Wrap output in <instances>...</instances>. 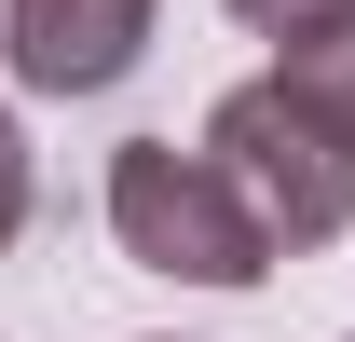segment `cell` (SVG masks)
Segmentation results:
<instances>
[{"mask_svg":"<svg viewBox=\"0 0 355 342\" xmlns=\"http://www.w3.org/2000/svg\"><path fill=\"white\" fill-rule=\"evenodd\" d=\"M273 83H287V96H301V110H314V124H328V137H342V151H355V0H342V14H314V28H287V42H273Z\"/></svg>","mask_w":355,"mask_h":342,"instance_id":"277c9868","label":"cell"},{"mask_svg":"<svg viewBox=\"0 0 355 342\" xmlns=\"http://www.w3.org/2000/svg\"><path fill=\"white\" fill-rule=\"evenodd\" d=\"M314 14H342V0H232V28H260V42H287V28H314Z\"/></svg>","mask_w":355,"mask_h":342,"instance_id":"8992f818","label":"cell"},{"mask_svg":"<svg viewBox=\"0 0 355 342\" xmlns=\"http://www.w3.org/2000/svg\"><path fill=\"white\" fill-rule=\"evenodd\" d=\"M164 0H0V69L28 96H110L150 55Z\"/></svg>","mask_w":355,"mask_h":342,"instance_id":"3957f363","label":"cell"},{"mask_svg":"<svg viewBox=\"0 0 355 342\" xmlns=\"http://www.w3.org/2000/svg\"><path fill=\"white\" fill-rule=\"evenodd\" d=\"M205 151H219V178L232 192H246V206H260V233H273V260H301V247H328V233H342L355 219V151L328 124H314L301 96L273 83H232L219 110H205Z\"/></svg>","mask_w":355,"mask_h":342,"instance_id":"7a4b0ae2","label":"cell"},{"mask_svg":"<svg viewBox=\"0 0 355 342\" xmlns=\"http://www.w3.org/2000/svg\"><path fill=\"white\" fill-rule=\"evenodd\" d=\"M28 233V137H14V110H0V247Z\"/></svg>","mask_w":355,"mask_h":342,"instance_id":"5b68a950","label":"cell"},{"mask_svg":"<svg viewBox=\"0 0 355 342\" xmlns=\"http://www.w3.org/2000/svg\"><path fill=\"white\" fill-rule=\"evenodd\" d=\"M110 233H123L137 274H178V288H260L273 274V233L260 206L219 178V151L191 137H123L110 151Z\"/></svg>","mask_w":355,"mask_h":342,"instance_id":"6da1fadb","label":"cell"}]
</instances>
